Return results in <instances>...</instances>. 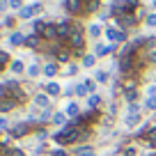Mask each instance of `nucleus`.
Wrapping results in <instances>:
<instances>
[{
  "instance_id": "obj_14",
  "label": "nucleus",
  "mask_w": 156,
  "mask_h": 156,
  "mask_svg": "<svg viewBox=\"0 0 156 156\" xmlns=\"http://www.w3.org/2000/svg\"><path fill=\"white\" fill-rule=\"evenodd\" d=\"M99 106H101V97H99V94H90V99H87V108H90V110H97Z\"/></svg>"
},
{
  "instance_id": "obj_13",
  "label": "nucleus",
  "mask_w": 156,
  "mask_h": 156,
  "mask_svg": "<svg viewBox=\"0 0 156 156\" xmlns=\"http://www.w3.org/2000/svg\"><path fill=\"white\" fill-rule=\"evenodd\" d=\"M39 39H41V37H39V34H28V37H25V46H28V48H37V46H39Z\"/></svg>"
},
{
  "instance_id": "obj_44",
  "label": "nucleus",
  "mask_w": 156,
  "mask_h": 156,
  "mask_svg": "<svg viewBox=\"0 0 156 156\" xmlns=\"http://www.w3.org/2000/svg\"><path fill=\"white\" fill-rule=\"evenodd\" d=\"M7 9V2H0V12H5Z\"/></svg>"
},
{
  "instance_id": "obj_43",
  "label": "nucleus",
  "mask_w": 156,
  "mask_h": 156,
  "mask_svg": "<svg viewBox=\"0 0 156 156\" xmlns=\"http://www.w3.org/2000/svg\"><path fill=\"white\" fill-rule=\"evenodd\" d=\"M0 129H7V119L5 117H0Z\"/></svg>"
},
{
  "instance_id": "obj_34",
  "label": "nucleus",
  "mask_w": 156,
  "mask_h": 156,
  "mask_svg": "<svg viewBox=\"0 0 156 156\" xmlns=\"http://www.w3.org/2000/svg\"><path fill=\"white\" fill-rule=\"evenodd\" d=\"M37 73H39V67L37 64H30L28 67V76H37Z\"/></svg>"
},
{
  "instance_id": "obj_25",
  "label": "nucleus",
  "mask_w": 156,
  "mask_h": 156,
  "mask_svg": "<svg viewBox=\"0 0 156 156\" xmlns=\"http://www.w3.org/2000/svg\"><path fill=\"white\" fill-rule=\"evenodd\" d=\"M138 122H140V112H138V115H129L126 117V126H136Z\"/></svg>"
},
{
  "instance_id": "obj_3",
  "label": "nucleus",
  "mask_w": 156,
  "mask_h": 156,
  "mask_svg": "<svg viewBox=\"0 0 156 156\" xmlns=\"http://www.w3.org/2000/svg\"><path fill=\"white\" fill-rule=\"evenodd\" d=\"M106 37L115 44H126V30H119V28H106Z\"/></svg>"
},
{
  "instance_id": "obj_17",
  "label": "nucleus",
  "mask_w": 156,
  "mask_h": 156,
  "mask_svg": "<svg viewBox=\"0 0 156 156\" xmlns=\"http://www.w3.org/2000/svg\"><path fill=\"white\" fill-rule=\"evenodd\" d=\"M41 71H44V76H55V73H58V64H55V62H48V64H44V69H41Z\"/></svg>"
},
{
  "instance_id": "obj_40",
  "label": "nucleus",
  "mask_w": 156,
  "mask_h": 156,
  "mask_svg": "<svg viewBox=\"0 0 156 156\" xmlns=\"http://www.w3.org/2000/svg\"><path fill=\"white\" fill-rule=\"evenodd\" d=\"M76 71H78V64H69V76H73Z\"/></svg>"
},
{
  "instance_id": "obj_45",
  "label": "nucleus",
  "mask_w": 156,
  "mask_h": 156,
  "mask_svg": "<svg viewBox=\"0 0 156 156\" xmlns=\"http://www.w3.org/2000/svg\"><path fill=\"white\" fill-rule=\"evenodd\" d=\"M149 145H151V147H154V149H156V140H151V142H149Z\"/></svg>"
},
{
  "instance_id": "obj_29",
  "label": "nucleus",
  "mask_w": 156,
  "mask_h": 156,
  "mask_svg": "<svg viewBox=\"0 0 156 156\" xmlns=\"http://www.w3.org/2000/svg\"><path fill=\"white\" fill-rule=\"evenodd\" d=\"M39 119H41V122H51V119H53V112H51V110H44L41 115H39Z\"/></svg>"
},
{
  "instance_id": "obj_2",
  "label": "nucleus",
  "mask_w": 156,
  "mask_h": 156,
  "mask_svg": "<svg viewBox=\"0 0 156 156\" xmlns=\"http://www.w3.org/2000/svg\"><path fill=\"white\" fill-rule=\"evenodd\" d=\"M32 124H34V117L25 119V122H19V124H14V126L9 129V136H12V138H23V136H28V133L32 131Z\"/></svg>"
},
{
  "instance_id": "obj_20",
  "label": "nucleus",
  "mask_w": 156,
  "mask_h": 156,
  "mask_svg": "<svg viewBox=\"0 0 156 156\" xmlns=\"http://www.w3.org/2000/svg\"><path fill=\"white\" fill-rule=\"evenodd\" d=\"M110 51H112V46H110V44H108V46H106V44H99V46H97V55H99V58L108 55Z\"/></svg>"
},
{
  "instance_id": "obj_35",
  "label": "nucleus",
  "mask_w": 156,
  "mask_h": 156,
  "mask_svg": "<svg viewBox=\"0 0 156 156\" xmlns=\"http://www.w3.org/2000/svg\"><path fill=\"white\" fill-rule=\"evenodd\" d=\"M37 138H39V140H46V138H48V131H46V129H39V131H37Z\"/></svg>"
},
{
  "instance_id": "obj_32",
  "label": "nucleus",
  "mask_w": 156,
  "mask_h": 156,
  "mask_svg": "<svg viewBox=\"0 0 156 156\" xmlns=\"http://www.w3.org/2000/svg\"><path fill=\"white\" fill-rule=\"evenodd\" d=\"M7 62H9V55H7V53H5V51H0V69L5 67V64H7Z\"/></svg>"
},
{
  "instance_id": "obj_28",
  "label": "nucleus",
  "mask_w": 156,
  "mask_h": 156,
  "mask_svg": "<svg viewBox=\"0 0 156 156\" xmlns=\"http://www.w3.org/2000/svg\"><path fill=\"white\" fill-rule=\"evenodd\" d=\"M145 23L149 25V28H156V14H147V19H145Z\"/></svg>"
},
{
  "instance_id": "obj_12",
  "label": "nucleus",
  "mask_w": 156,
  "mask_h": 156,
  "mask_svg": "<svg viewBox=\"0 0 156 156\" xmlns=\"http://www.w3.org/2000/svg\"><path fill=\"white\" fill-rule=\"evenodd\" d=\"M78 110H80V108H78V103H69L67 110H64V115L71 117V119H76V117H80V112H78Z\"/></svg>"
},
{
  "instance_id": "obj_15",
  "label": "nucleus",
  "mask_w": 156,
  "mask_h": 156,
  "mask_svg": "<svg viewBox=\"0 0 156 156\" xmlns=\"http://www.w3.org/2000/svg\"><path fill=\"white\" fill-rule=\"evenodd\" d=\"M73 94H76V97H90V90H87V85H85V83H80V85L73 87Z\"/></svg>"
},
{
  "instance_id": "obj_47",
  "label": "nucleus",
  "mask_w": 156,
  "mask_h": 156,
  "mask_svg": "<svg viewBox=\"0 0 156 156\" xmlns=\"http://www.w3.org/2000/svg\"><path fill=\"white\" fill-rule=\"evenodd\" d=\"M151 5H154V7H156V0H154V2H151Z\"/></svg>"
},
{
  "instance_id": "obj_10",
  "label": "nucleus",
  "mask_w": 156,
  "mask_h": 156,
  "mask_svg": "<svg viewBox=\"0 0 156 156\" xmlns=\"http://www.w3.org/2000/svg\"><path fill=\"white\" fill-rule=\"evenodd\" d=\"M9 44H12V46H25V34L19 32V30H16V32H12V34H9Z\"/></svg>"
},
{
  "instance_id": "obj_31",
  "label": "nucleus",
  "mask_w": 156,
  "mask_h": 156,
  "mask_svg": "<svg viewBox=\"0 0 156 156\" xmlns=\"http://www.w3.org/2000/svg\"><path fill=\"white\" fill-rule=\"evenodd\" d=\"M145 108H147V110H156V99H149V97H147Z\"/></svg>"
},
{
  "instance_id": "obj_39",
  "label": "nucleus",
  "mask_w": 156,
  "mask_h": 156,
  "mask_svg": "<svg viewBox=\"0 0 156 156\" xmlns=\"http://www.w3.org/2000/svg\"><path fill=\"white\" fill-rule=\"evenodd\" d=\"M7 97V90H5V83H0V99Z\"/></svg>"
},
{
  "instance_id": "obj_4",
  "label": "nucleus",
  "mask_w": 156,
  "mask_h": 156,
  "mask_svg": "<svg viewBox=\"0 0 156 156\" xmlns=\"http://www.w3.org/2000/svg\"><path fill=\"white\" fill-rule=\"evenodd\" d=\"M115 23H117L119 30H122V28H133V25L138 23V16H133V14H117Z\"/></svg>"
},
{
  "instance_id": "obj_24",
  "label": "nucleus",
  "mask_w": 156,
  "mask_h": 156,
  "mask_svg": "<svg viewBox=\"0 0 156 156\" xmlns=\"http://www.w3.org/2000/svg\"><path fill=\"white\" fill-rule=\"evenodd\" d=\"M124 99H126L129 103H136V99H138V92H136V90H126V92H124Z\"/></svg>"
},
{
  "instance_id": "obj_5",
  "label": "nucleus",
  "mask_w": 156,
  "mask_h": 156,
  "mask_svg": "<svg viewBox=\"0 0 156 156\" xmlns=\"http://www.w3.org/2000/svg\"><path fill=\"white\" fill-rule=\"evenodd\" d=\"M41 39H46V41H53V39H58V25L53 23V21H46L44 30H41V34H39Z\"/></svg>"
},
{
  "instance_id": "obj_27",
  "label": "nucleus",
  "mask_w": 156,
  "mask_h": 156,
  "mask_svg": "<svg viewBox=\"0 0 156 156\" xmlns=\"http://www.w3.org/2000/svg\"><path fill=\"white\" fill-rule=\"evenodd\" d=\"M53 122L60 124V126H64V124H67V122H64V115H62V112H55V115H53Z\"/></svg>"
},
{
  "instance_id": "obj_41",
  "label": "nucleus",
  "mask_w": 156,
  "mask_h": 156,
  "mask_svg": "<svg viewBox=\"0 0 156 156\" xmlns=\"http://www.w3.org/2000/svg\"><path fill=\"white\" fill-rule=\"evenodd\" d=\"M14 21H16L14 16H7V19H5V25H9V28H12V25H14Z\"/></svg>"
},
{
  "instance_id": "obj_42",
  "label": "nucleus",
  "mask_w": 156,
  "mask_h": 156,
  "mask_svg": "<svg viewBox=\"0 0 156 156\" xmlns=\"http://www.w3.org/2000/svg\"><path fill=\"white\" fill-rule=\"evenodd\" d=\"M48 156H67V151H62V149H58V151H51Z\"/></svg>"
},
{
  "instance_id": "obj_26",
  "label": "nucleus",
  "mask_w": 156,
  "mask_h": 156,
  "mask_svg": "<svg viewBox=\"0 0 156 156\" xmlns=\"http://www.w3.org/2000/svg\"><path fill=\"white\" fill-rule=\"evenodd\" d=\"M94 62H97V55H85L83 58V67H94Z\"/></svg>"
},
{
  "instance_id": "obj_19",
  "label": "nucleus",
  "mask_w": 156,
  "mask_h": 156,
  "mask_svg": "<svg viewBox=\"0 0 156 156\" xmlns=\"http://www.w3.org/2000/svg\"><path fill=\"white\" fill-rule=\"evenodd\" d=\"M9 69L14 73H21V71H28V69L23 67V62H21V60H14V62H9Z\"/></svg>"
},
{
  "instance_id": "obj_46",
  "label": "nucleus",
  "mask_w": 156,
  "mask_h": 156,
  "mask_svg": "<svg viewBox=\"0 0 156 156\" xmlns=\"http://www.w3.org/2000/svg\"><path fill=\"white\" fill-rule=\"evenodd\" d=\"M151 60H154V62H156V51H154V55H151Z\"/></svg>"
},
{
  "instance_id": "obj_16",
  "label": "nucleus",
  "mask_w": 156,
  "mask_h": 156,
  "mask_svg": "<svg viewBox=\"0 0 156 156\" xmlns=\"http://www.w3.org/2000/svg\"><path fill=\"white\" fill-rule=\"evenodd\" d=\"M87 32H90V37L99 39V37H101V32H106V30H101V25H99V23H92V25H90V30H87Z\"/></svg>"
},
{
  "instance_id": "obj_18",
  "label": "nucleus",
  "mask_w": 156,
  "mask_h": 156,
  "mask_svg": "<svg viewBox=\"0 0 156 156\" xmlns=\"http://www.w3.org/2000/svg\"><path fill=\"white\" fill-rule=\"evenodd\" d=\"M32 14H34V7H32V5H28V7H23V9H21V12H19V16H21V19H23V21H28V19H32Z\"/></svg>"
},
{
  "instance_id": "obj_8",
  "label": "nucleus",
  "mask_w": 156,
  "mask_h": 156,
  "mask_svg": "<svg viewBox=\"0 0 156 156\" xmlns=\"http://www.w3.org/2000/svg\"><path fill=\"white\" fill-rule=\"evenodd\" d=\"M16 106H19V101H16V99H12V97L0 99V112H9V110H14Z\"/></svg>"
},
{
  "instance_id": "obj_23",
  "label": "nucleus",
  "mask_w": 156,
  "mask_h": 156,
  "mask_svg": "<svg viewBox=\"0 0 156 156\" xmlns=\"http://www.w3.org/2000/svg\"><path fill=\"white\" fill-rule=\"evenodd\" d=\"M108 78H110V76H108V71H103V69H99V71H97V83H108Z\"/></svg>"
},
{
  "instance_id": "obj_6",
  "label": "nucleus",
  "mask_w": 156,
  "mask_h": 156,
  "mask_svg": "<svg viewBox=\"0 0 156 156\" xmlns=\"http://www.w3.org/2000/svg\"><path fill=\"white\" fill-rule=\"evenodd\" d=\"M71 32H73L71 21H69V19H62V21L58 23V39H69V37H71Z\"/></svg>"
},
{
  "instance_id": "obj_33",
  "label": "nucleus",
  "mask_w": 156,
  "mask_h": 156,
  "mask_svg": "<svg viewBox=\"0 0 156 156\" xmlns=\"http://www.w3.org/2000/svg\"><path fill=\"white\" fill-rule=\"evenodd\" d=\"M129 115H138V110H140V106H138V103H129Z\"/></svg>"
},
{
  "instance_id": "obj_21",
  "label": "nucleus",
  "mask_w": 156,
  "mask_h": 156,
  "mask_svg": "<svg viewBox=\"0 0 156 156\" xmlns=\"http://www.w3.org/2000/svg\"><path fill=\"white\" fill-rule=\"evenodd\" d=\"M76 154H80V156H94V151H92V147H87V145H83V147H78V149H73Z\"/></svg>"
},
{
  "instance_id": "obj_9",
  "label": "nucleus",
  "mask_w": 156,
  "mask_h": 156,
  "mask_svg": "<svg viewBox=\"0 0 156 156\" xmlns=\"http://www.w3.org/2000/svg\"><path fill=\"white\" fill-rule=\"evenodd\" d=\"M99 0H83V14H94L99 9Z\"/></svg>"
},
{
  "instance_id": "obj_30",
  "label": "nucleus",
  "mask_w": 156,
  "mask_h": 156,
  "mask_svg": "<svg viewBox=\"0 0 156 156\" xmlns=\"http://www.w3.org/2000/svg\"><path fill=\"white\" fill-rule=\"evenodd\" d=\"M9 7H12V9H23V0H9Z\"/></svg>"
},
{
  "instance_id": "obj_1",
  "label": "nucleus",
  "mask_w": 156,
  "mask_h": 156,
  "mask_svg": "<svg viewBox=\"0 0 156 156\" xmlns=\"http://www.w3.org/2000/svg\"><path fill=\"white\" fill-rule=\"evenodd\" d=\"M69 48L76 51V53H83V48H85V34L78 25H73V32L69 37Z\"/></svg>"
},
{
  "instance_id": "obj_22",
  "label": "nucleus",
  "mask_w": 156,
  "mask_h": 156,
  "mask_svg": "<svg viewBox=\"0 0 156 156\" xmlns=\"http://www.w3.org/2000/svg\"><path fill=\"white\" fill-rule=\"evenodd\" d=\"M46 94L58 97V94H60V85H58V83H48V85H46Z\"/></svg>"
},
{
  "instance_id": "obj_38",
  "label": "nucleus",
  "mask_w": 156,
  "mask_h": 156,
  "mask_svg": "<svg viewBox=\"0 0 156 156\" xmlns=\"http://www.w3.org/2000/svg\"><path fill=\"white\" fill-rule=\"evenodd\" d=\"M136 154V147H126V149H124V154L122 156H133Z\"/></svg>"
},
{
  "instance_id": "obj_37",
  "label": "nucleus",
  "mask_w": 156,
  "mask_h": 156,
  "mask_svg": "<svg viewBox=\"0 0 156 156\" xmlns=\"http://www.w3.org/2000/svg\"><path fill=\"white\" fill-rule=\"evenodd\" d=\"M147 97H149V99H156V85L147 87Z\"/></svg>"
},
{
  "instance_id": "obj_11",
  "label": "nucleus",
  "mask_w": 156,
  "mask_h": 156,
  "mask_svg": "<svg viewBox=\"0 0 156 156\" xmlns=\"http://www.w3.org/2000/svg\"><path fill=\"white\" fill-rule=\"evenodd\" d=\"M34 103H37L39 108H48L51 97H48V94H34Z\"/></svg>"
},
{
  "instance_id": "obj_36",
  "label": "nucleus",
  "mask_w": 156,
  "mask_h": 156,
  "mask_svg": "<svg viewBox=\"0 0 156 156\" xmlns=\"http://www.w3.org/2000/svg\"><path fill=\"white\" fill-rule=\"evenodd\" d=\"M85 85H87L90 94H94V90H97V83H94V80H85Z\"/></svg>"
},
{
  "instance_id": "obj_7",
  "label": "nucleus",
  "mask_w": 156,
  "mask_h": 156,
  "mask_svg": "<svg viewBox=\"0 0 156 156\" xmlns=\"http://www.w3.org/2000/svg\"><path fill=\"white\" fill-rule=\"evenodd\" d=\"M64 9L69 14H83V0H64Z\"/></svg>"
}]
</instances>
